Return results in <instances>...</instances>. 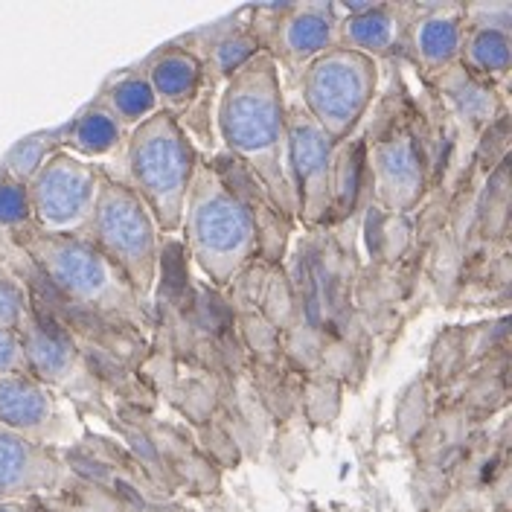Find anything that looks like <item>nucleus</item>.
<instances>
[{
	"label": "nucleus",
	"instance_id": "obj_15",
	"mask_svg": "<svg viewBox=\"0 0 512 512\" xmlns=\"http://www.w3.org/2000/svg\"><path fill=\"white\" fill-rule=\"evenodd\" d=\"M64 469L47 443L0 428V501L59 486Z\"/></svg>",
	"mask_w": 512,
	"mask_h": 512
},
{
	"label": "nucleus",
	"instance_id": "obj_18",
	"mask_svg": "<svg viewBox=\"0 0 512 512\" xmlns=\"http://www.w3.org/2000/svg\"><path fill=\"white\" fill-rule=\"evenodd\" d=\"M96 99L120 120V126L126 131L146 123L160 111L158 99L152 94V85L143 76V70H126V73L114 76Z\"/></svg>",
	"mask_w": 512,
	"mask_h": 512
},
{
	"label": "nucleus",
	"instance_id": "obj_17",
	"mask_svg": "<svg viewBox=\"0 0 512 512\" xmlns=\"http://www.w3.org/2000/svg\"><path fill=\"white\" fill-rule=\"evenodd\" d=\"M128 131L120 126V120L99 102H88L73 120H67L64 134V152L82 160H102L126 149Z\"/></svg>",
	"mask_w": 512,
	"mask_h": 512
},
{
	"label": "nucleus",
	"instance_id": "obj_5",
	"mask_svg": "<svg viewBox=\"0 0 512 512\" xmlns=\"http://www.w3.org/2000/svg\"><path fill=\"white\" fill-rule=\"evenodd\" d=\"M160 236L163 233L152 213L126 181L105 175L82 239H88L146 303L152 300L158 286Z\"/></svg>",
	"mask_w": 512,
	"mask_h": 512
},
{
	"label": "nucleus",
	"instance_id": "obj_1",
	"mask_svg": "<svg viewBox=\"0 0 512 512\" xmlns=\"http://www.w3.org/2000/svg\"><path fill=\"white\" fill-rule=\"evenodd\" d=\"M216 126L227 152L248 169L268 201L283 216H294L288 181V102L280 67L268 53H256L224 82Z\"/></svg>",
	"mask_w": 512,
	"mask_h": 512
},
{
	"label": "nucleus",
	"instance_id": "obj_19",
	"mask_svg": "<svg viewBox=\"0 0 512 512\" xmlns=\"http://www.w3.org/2000/svg\"><path fill=\"white\" fill-rule=\"evenodd\" d=\"M64 134H67V123L50 128V131H35L30 137L18 140L0 160V175L27 187L35 178V172L44 166V160L62 149Z\"/></svg>",
	"mask_w": 512,
	"mask_h": 512
},
{
	"label": "nucleus",
	"instance_id": "obj_13",
	"mask_svg": "<svg viewBox=\"0 0 512 512\" xmlns=\"http://www.w3.org/2000/svg\"><path fill=\"white\" fill-rule=\"evenodd\" d=\"M463 32H466L463 3H419L405 47L411 50V59L428 82H437L443 73L460 64Z\"/></svg>",
	"mask_w": 512,
	"mask_h": 512
},
{
	"label": "nucleus",
	"instance_id": "obj_20",
	"mask_svg": "<svg viewBox=\"0 0 512 512\" xmlns=\"http://www.w3.org/2000/svg\"><path fill=\"white\" fill-rule=\"evenodd\" d=\"M30 309L32 300L24 283L6 265H0V326L18 332L21 323L30 315Z\"/></svg>",
	"mask_w": 512,
	"mask_h": 512
},
{
	"label": "nucleus",
	"instance_id": "obj_3",
	"mask_svg": "<svg viewBox=\"0 0 512 512\" xmlns=\"http://www.w3.org/2000/svg\"><path fill=\"white\" fill-rule=\"evenodd\" d=\"M181 230L192 262L213 286H230L265 245L254 198L210 160L195 169Z\"/></svg>",
	"mask_w": 512,
	"mask_h": 512
},
{
	"label": "nucleus",
	"instance_id": "obj_8",
	"mask_svg": "<svg viewBox=\"0 0 512 512\" xmlns=\"http://www.w3.org/2000/svg\"><path fill=\"white\" fill-rule=\"evenodd\" d=\"M105 175L108 172L99 163L76 158L64 149L53 152L27 184L32 224L56 236H82Z\"/></svg>",
	"mask_w": 512,
	"mask_h": 512
},
{
	"label": "nucleus",
	"instance_id": "obj_14",
	"mask_svg": "<svg viewBox=\"0 0 512 512\" xmlns=\"http://www.w3.org/2000/svg\"><path fill=\"white\" fill-rule=\"evenodd\" d=\"M504 6H466V32L460 67L486 85H504L512 70L510 12L495 18Z\"/></svg>",
	"mask_w": 512,
	"mask_h": 512
},
{
	"label": "nucleus",
	"instance_id": "obj_2",
	"mask_svg": "<svg viewBox=\"0 0 512 512\" xmlns=\"http://www.w3.org/2000/svg\"><path fill=\"white\" fill-rule=\"evenodd\" d=\"M15 236L47 286L85 320L120 326L137 335H146L155 326L149 303L88 239L44 233L35 224Z\"/></svg>",
	"mask_w": 512,
	"mask_h": 512
},
{
	"label": "nucleus",
	"instance_id": "obj_7",
	"mask_svg": "<svg viewBox=\"0 0 512 512\" xmlns=\"http://www.w3.org/2000/svg\"><path fill=\"white\" fill-rule=\"evenodd\" d=\"M288 181L303 227H323L344 210V143H332L300 105H288Z\"/></svg>",
	"mask_w": 512,
	"mask_h": 512
},
{
	"label": "nucleus",
	"instance_id": "obj_11",
	"mask_svg": "<svg viewBox=\"0 0 512 512\" xmlns=\"http://www.w3.org/2000/svg\"><path fill=\"white\" fill-rule=\"evenodd\" d=\"M338 47L373 62L405 50L419 3H335Z\"/></svg>",
	"mask_w": 512,
	"mask_h": 512
},
{
	"label": "nucleus",
	"instance_id": "obj_12",
	"mask_svg": "<svg viewBox=\"0 0 512 512\" xmlns=\"http://www.w3.org/2000/svg\"><path fill=\"white\" fill-rule=\"evenodd\" d=\"M140 70L152 85V94L158 99L160 111L169 114L187 131L201 99H204L207 79H210L207 64L198 59V53L192 47L166 44V47L155 50Z\"/></svg>",
	"mask_w": 512,
	"mask_h": 512
},
{
	"label": "nucleus",
	"instance_id": "obj_9",
	"mask_svg": "<svg viewBox=\"0 0 512 512\" xmlns=\"http://www.w3.org/2000/svg\"><path fill=\"white\" fill-rule=\"evenodd\" d=\"M251 32L259 50L268 53L280 70L300 76V70L315 62L326 50L338 47V12L335 3H283L254 6Z\"/></svg>",
	"mask_w": 512,
	"mask_h": 512
},
{
	"label": "nucleus",
	"instance_id": "obj_21",
	"mask_svg": "<svg viewBox=\"0 0 512 512\" xmlns=\"http://www.w3.org/2000/svg\"><path fill=\"white\" fill-rule=\"evenodd\" d=\"M32 224L30 192L24 184L0 175V230L18 233Z\"/></svg>",
	"mask_w": 512,
	"mask_h": 512
},
{
	"label": "nucleus",
	"instance_id": "obj_10",
	"mask_svg": "<svg viewBox=\"0 0 512 512\" xmlns=\"http://www.w3.org/2000/svg\"><path fill=\"white\" fill-rule=\"evenodd\" d=\"M370 175L373 195L387 213L414 210L425 192V152L411 123L393 120L370 143Z\"/></svg>",
	"mask_w": 512,
	"mask_h": 512
},
{
	"label": "nucleus",
	"instance_id": "obj_22",
	"mask_svg": "<svg viewBox=\"0 0 512 512\" xmlns=\"http://www.w3.org/2000/svg\"><path fill=\"white\" fill-rule=\"evenodd\" d=\"M9 373H30V370H27L21 335L15 329L0 326V376H9Z\"/></svg>",
	"mask_w": 512,
	"mask_h": 512
},
{
	"label": "nucleus",
	"instance_id": "obj_4",
	"mask_svg": "<svg viewBox=\"0 0 512 512\" xmlns=\"http://www.w3.org/2000/svg\"><path fill=\"white\" fill-rule=\"evenodd\" d=\"M123 158L126 184L146 204L160 233H178L192 178L201 163L190 134L169 114L158 111L128 131Z\"/></svg>",
	"mask_w": 512,
	"mask_h": 512
},
{
	"label": "nucleus",
	"instance_id": "obj_16",
	"mask_svg": "<svg viewBox=\"0 0 512 512\" xmlns=\"http://www.w3.org/2000/svg\"><path fill=\"white\" fill-rule=\"evenodd\" d=\"M59 419V399L47 384L30 373L0 376V428L41 440L59 425Z\"/></svg>",
	"mask_w": 512,
	"mask_h": 512
},
{
	"label": "nucleus",
	"instance_id": "obj_6",
	"mask_svg": "<svg viewBox=\"0 0 512 512\" xmlns=\"http://www.w3.org/2000/svg\"><path fill=\"white\" fill-rule=\"evenodd\" d=\"M379 94V62L332 47L297 76V105L332 140L347 143Z\"/></svg>",
	"mask_w": 512,
	"mask_h": 512
}]
</instances>
